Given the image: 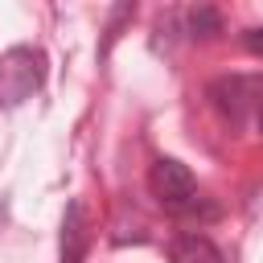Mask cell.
Here are the masks:
<instances>
[{
    "mask_svg": "<svg viewBox=\"0 0 263 263\" xmlns=\"http://www.w3.org/2000/svg\"><path fill=\"white\" fill-rule=\"evenodd\" d=\"M148 189H152V197H156L168 214H177V218H201V222H214V218H218V205H210V201L197 193V181H193V173H189L181 160L160 156V160L148 168Z\"/></svg>",
    "mask_w": 263,
    "mask_h": 263,
    "instance_id": "obj_1",
    "label": "cell"
},
{
    "mask_svg": "<svg viewBox=\"0 0 263 263\" xmlns=\"http://www.w3.org/2000/svg\"><path fill=\"white\" fill-rule=\"evenodd\" d=\"M41 78H45V58H41L37 49L16 45V49H8V53L0 58V99H4L8 107L25 103V99L41 86Z\"/></svg>",
    "mask_w": 263,
    "mask_h": 263,
    "instance_id": "obj_2",
    "label": "cell"
},
{
    "mask_svg": "<svg viewBox=\"0 0 263 263\" xmlns=\"http://www.w3.org/2000/svg\"><path fill=\"white\" fill-rule=\"evenodd\" d=\"M214 103H218V111L230 119V123H242V115L251 111V107H259V90L247 82V78H222V82H214Z\"/></svg>",
    "mask_w": 263,
    "mask_h": 263,
    "instance_id": "obj_3",
    "label": "cell"
},
{
    "mask_svg": "<svg viewBox=\"0 0 263 263\" xmlns=\"http://www.w3.org/2000/svg\"><path fill=\"white\" fill-rule=\"evenodd\" d=\"M82 255H86V214L82 201H70L62 218V263H82Z\"/></svg>",
    "mask_w": 263,
    "mask_h": 263,
    "instance_id": "obj_4",
    "label": "cell"
},
{
    "mask_svg": "<svg viewBox=\"0 0 263 263\" xmlns=\"http://www.w3.org/2000/svg\"><path fill=\"white\" fill-rule=\"evenodd\" d=\"M168 259L173 263H222V251L205 234H181V238H173Z\"/></svg>",
    "mask_w": 263,
    "mask_h": 263,
    "instance_id": "obj_5",
    "label": "cell"
},
{
    "mask_svg": "<svg viewBox=\"0 0 263 263\" xmlns=\"http://www.w3.org/2000/svg\"><path fill=\"white\" fill-rule=\"evenodd\" d=\"M189 33H193V37H201V41L218 37V33H222V12H218V8H210V4L189 8Z\"/></svg>",
    "mask_w": 263,
    "mask_h": 263,
    "instance_id": "obj_6",
    "label": "cell"
},
{
    "mask_svg": "<svg viewBox=\"0 0 263 263\" xmlns=\"http://www.w3.org/2000/svg\"><path fill=\"white\" fill-rule=\"evenodd\" d=\"M242 45L255 53V58H263V25H255V29H247L242 33Z\"/></svg>",
    "mask_w": 263,
    "mask_h": 263,
    "instance_id": "obj_7",
    "label": "cell"
},
{
    "mask_svg": "<svg viewBox=\"0 0 263 263\" xmlns=\"http://www.w3.org/2000/svg\"><path fill=\"white\" fill-rule=\"evenodd\" d=\"M255 119H259V127H263V99H259V107H255Z\"/></svg>",
    "mask_w": 263,
    "mask_h": 263,
    "instance_id": "obj_8",
    "label": "cell"
}]
</instances>
